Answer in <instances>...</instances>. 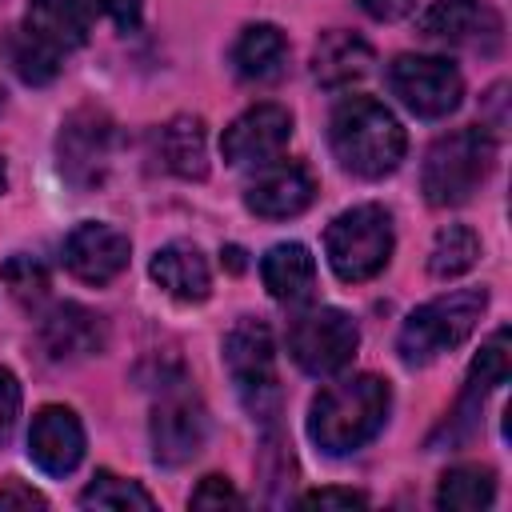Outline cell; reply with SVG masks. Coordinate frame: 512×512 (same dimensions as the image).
<instances>
[{"label": "cell", "instance_id": "cell-18", "mask_svg": "<svg viewBox=\"0 0 512 512\" xmlns=\"http://www.w3.org/2000/svg\"><path fill=\"white\" fill-rule=\"evenodd\" d=\"M148 272H152V280H156L168 296H176V300H184V304H196V300H204V296L212 292L208 260L200 256L196 244H184V240H172V244L156 248Z\"/></svg>", "mask_w": 512, "mask_h": 512}, {"label": "cell", "instance_id": "cell-3", "mask_svg": "<svg viewBox=\"0 0 512 512\" xmlns=\"http://www.w3.org/2000/svg\"><path fill=\"white\" fill-rule=\"evenodd\" d=\"M492 168H496V136L480 124L456 128L440 136L424 156V172H420L424 200L432 208H456L472 200V192L492 176Z\"/></svg>", "mask_w": 512, "mask_h": 512}, {"label": "cell", "instance_id": "cell-31", "mask_svg": "<svg viewBox=\"0 0 512 512\" xmlns=\"http://www.w3.org/2000/svg\"><path fill=\"white\" fill-rule=\"evenodd\" d=\"M16 420H20V380L8 368H0V444L12 436Z\"/></svg>", "mask_w": 512, "mask_h": 512}, {"label": "cell", "instance_id": "cell-16", "mask_svg": "<svg viewBox=\"0 0 512 512\" xmlns=\"http://www.w3.org/2000/svg\"><path fill=\"white\" fill-rule=\"evenodd\" d=\"M28 456L48 476H68L84 456V428L72 408L44 404L28 428Z\"/></svg>", "mask_w": 512, "mask_h": 512}, {"label": "cell", "instance_id": "cell-11", "mask_svg": "<svg viewBox=\"0 0 512 512\" xmlns=\"http://www.w3.org/2000/svg\"><path fill=\"white\" fill-rule=\"evenodd\" d=\"M420 36L452 44V48L496 52L500 40H504V20L484 0H436L420 16Z\"/></svg>", "mask_w": 512, "mask_h": 512}, {"label": "cell", "instance_id": "cell-12", "mask_svg": "<svg viewBox=\"0 0 512 512\" xmlns=\"http://www.w3.org/2000/svg\"><path fill=\"white\" fill-rule=\"evenodd\" d=\"M292 140V116L280 104H256L248 112H240L224 136H220V152L228 164L244 168V164H272Z\"/></svg>", "mask_w": 512, "mask_h": 512}, {"label": "cell", "instance_id": "cell-35", "mask_svg": "<svg viewBox=\"0 0 512 512\" xmlns=\"http://www.w3.org/2000/svg\"><path fill=\"white\" fill-rule=\"evenodd\" d=\"M224 260H228V268H232V272H240V268H244V252H240V248H224Z\"/></svg>", "mask_w": 512, "mask_h": 512}, {"label": "cell", "instance_id": "cell-23", "mask_svg": "<svg viewBox=\"0 0 512 512\" xmlns=\"http://www.w3.org/2000/svg\"><path fill=\"white\" fill-rule=\"evenodd\" d=\"M160 160L168 172L184 180H204L208 176V144H204V120L200 116H172L160 136H156Z\"/></svg>", "mask_w": 512, "mask_h": 512}, {"label": "cell", "instance_id": "cell-33", "mask_svg": "<svg viewBox=\"0 0 512 512\" xmlns=\"http://www.w3.org/2000/svg\"><path fill=\"white\" fill-rule=\"evenodd\" d=\"M300 504H308V508H364L368 496L352 492V488H316V492L300 496Z\"/></svg>", "mask_w": 512, "mask_h": 512}, {"label": "cell", "instance_id": "cell-6", "mask_svg": "<svg viewBox=\"0 0 512 512\" xmlns=\"http://www.w3.org/2000/svg\"><path fill=\"white\" fill-rule=\"evenodd\" d=\"M224 364L236 380V392L252 420L272 424L280 416V384H276V344L264 320H236L224 336Z\"/></svg>", "mask_w": 512, "mask_h": 512}, {"label": "cell", "instance_id": "cell-15", "mask_svg": "<svg viewBox=\"0 0 512 512\" xmlns=\"http://www.w3.org/2000/svg\"><path fill=\"white\" fill-rule=\"evenodd\" d=\"M312 200H316V176L296 160L260 164V176L244 188V204L264 220L300 216Z\"/></svg>", "mask_w": 512, "mask_h": 512}, {"label": "cell", "instance_id": "cell-19", "mask_svg": "<svg viewBox=\"0 0 512 512\" xmlns=\"http://www.w3.org/2000/svg\"><path fill=\"white\" fill-rule=\"evenodd\" d=\"M260 276H264L268 296L280 304H308L316 292V260L296 240L268 248V256L260 260Z\"/></svg>", "mask_w": 512, "mask_h": 512}, {"label": "cell", "instance_id": "cell-7", "mask_svg": "<svg viewBox=\"0 0 512 512\" xmlns=\"http://www.w3.org/2000/svg\"><path fill=\"white\" fill-rule=\"evenodd\" d=\"M116 156V124L104 108H76L56 136V160L72 188L92 192L108 180Z\"/></svg>", "mask_w": 512, "mask_h": 512}, {"label": "cell", "instance_id": "cell-8", "mask_svg": "<svg viewBox=\"0 0 512 512\" xmlns=\"http://www.w3.org/2000/svg\"><path fill=\"white\" fill-rule=\"evenodd\" d=\"M152 456L156 464L164 468H180L188 464L192 456H200L204 440H208V412L200 404V396L176 380V384H164L156 408H152Z\"/></svg>", "mask_w": 512, "mask_h": 512}, {"label": "cell", "instance_id": "cell-28", "mask_svg": "<svg viewBox=\"0 0 512 512\" xmlns=\"http://www.w3.org/2000/svg\"><path fill=\"white\" fill-rule=\"evenodd\" d=\"M4 284L20 304H40L48 296V268L36 256L16 252L4 260Z\"/></svg>", "mask_w": 512, "mask_h": 512}, {"label": "cell", "instance_id": "cell-5", "mask_svg": "<svg viewBox=\"0 0 512 512\" xmlns=\"http://www.w3.org/2000/svg\"><path fill=\"white\" fill-rule=\"evenodd\" d=\"M392 216L380 204H356L340 212L324 232V252L344 284L372 280L392 260Z\"/></svg>", "mask_w": 512, "mask_h": 512}, {"label": "cell", "instance_id": "cell-27", "mask_svg": "<svg viewBox=\"0 0 512 512\" xmlns=\"http://www.w3.org/2000/svg\"><path fill=\"white\" fill-rule=\"evenodd\" d=\"M80 504L84 508H116V512H128V508H156V500L136 484V480H124L108 468H100L92 476V484L80 492Z\"/></svg>", "mask_w": 512, "mask_h": 512}, {"label": "cell", "instance_id": "cell-10", "mask_svg": "<svg viewBox=\"0 0 512 512\" xmlns=\"http://www.w3.org/2000/svg\"><path fill=\"white\" fill-rule=\"evenodd\" d=\"M388 84L400 96V104L424 120H440L448 112L460 108L464 96V80L456 72V64H448L444 56H396L388 68Z\"/></svg>", "mask_w": 512, "mask_h": 512}, {"label": "cell", "instance_id": "cell-9", "mask_svg": "<svg viewBox=\"0 0 512 512\" xmlns=\"http://www.w3.org/2000/svg\"><path fill=\"white\" fill-rule=\"evenodd\" d=\"M360 344V328L340 308H312L288 328V352L308 376L340 372Z\"/></svg>", "mask_w": 512, "mask_h": 512}, {"label": "cell", "instance_id": "cell-36", "mask_svg": "<svg viewBox=\"0 0 512 512\" xmlns=\"http://www.w3.org/2000/svg\"><path fill=\"white\" fill-rule=\"evenodd\" d=\"M4 184H8V168H4V156H0V192H4Z\"/></svg>", "mask_w": 512, "mask_h": 512}, {"label": "cell", "instance_id": "cell-13", "mask_svg": "<svg viewBox=\"0 0 512 512\" xmlns=\"http://www.w3.org/2000/svg\"><path fill=\"white\" fill-rule=\"evenodd\" d=\"M128 236L116 232L112 224H100V220H84L68 232L64 240V264L76 280L84 284H108L116 280L124 268H128Z\"/></svg>", "mask_w": 512, "mask_h": 512}, {"label": "cell", "instance_id": "cell-24", "mask_svg": "<svg viewBox=\"0 0 512 512\" xmlns=\"http://www.w3.org/2000/svg\"><path fill=\"white\" fill-rule=\"evenodd\" d=\"M496 500V472L484 464H456L440 476L436 504L452 512H476Z\"/></svg>", "mask_w": 512, "mask_h": 512}, {"label": "cell", "instance_id": "cell-1", "mask_svg": "<svg viewBox=\"0 0 512 512\" xmlns=\"http://www.w3.org/2000/svg\"><path fill=\"white\" fill-rule=\"evenodd\" d=\"M392 408V388L388 380L360 372L348 380L328 384L312 408H308V436L320 452L328 456H348L356 448H364L388 420Z\"/></svg>", "mask_w": 512, "mask_h": 512}, {"label": "cell", "instance_id": "cell-20", "mask_svg": "<svg viewBox=\"0 0 512 512\" xmlns=\"http://www.w3.org/2000/svg\"><path fill=\"white\" fill-rule=\"evenodd\" d=\"M88 12L80 0H28V12H24V28L48 44L56 56H68L76 52L84 40H88Z\"/></svg>", "mask_w": 512, "mask_h": 512}, {"label": "cell", "instance_id": "cell-25", "mask_svg": "<svg viewBox=\"0 0 512 512\" xmlns=\"http://www.w3.org/2000/svg\"><path fill=\"white\" fill-rule=\"evenodd\" d=\"M4 60L12 64V72L24 80V84H52L60 76V60L48 44H40L24 24L20 28H8L4 36Z\"/></svg>", "mask_w": 512, "mask_h": 512}, {"label": "cell", "instance_id": "cell-22", "mask_svg": "<svg viewBox=\"0 0 512 512\" xmlns=\"http://www.w3.org/2000/svg\"><path fill=\"white\" fill-rule=\"evenodd\" d=\"M372 68V48L368 40H360L356 32H344V28H332L316 40L312 48V76L324 84V88H344L352 80H360L364 72Z\"/></svg>", "mask_w": 512, "mask_h": 512}, {"label": "cell", "instance_id": "cell-17", "mask_svg": "<svg viewBox=\"0 0 512 512\" xmlns=\"http://www.w3.org/2000/svg\"><path fill=\"white\" fill-rule=\"evenodd\" d=\"M40 344L52 360H84L104 352L108 344V324L100 312L84 308V304H56L44 324H40Z\"/></svg>", "mask_w": 512, "mask_h": 512}, {"label": "cell", "instance_id": "cell-32", "mask_svg": "<svg viewBox=\"0 0 512 512\" xmlns=\"http://www.w3.org/2000/svg\"><path fill=\"white\" fill-rule=\"evenodd\" d=\"M8 508H48V500H44V492H36L32 484L8 476V480L0 484V512H8Z\"/></svg>", "mask_w": 512, "mask_h": 512}, {"label": "cell", "instance_id": "cell-14", "mask_svg": "<svg viewBox=\"0 0 512 512\" xmlns=\"http://www.w3.org/2000/svg\"><path fill=\"white\" fill-rule=\"evenodd\" d=\"M504 380H508V328H496V332L484 340L480 356L472 360L468 380H464V396H460V404L452 408V416L440 424L436 436H448V444H460L464 436H472L484 396H488L492 388H500ZM436 436H432V440H436Z\"/></svg>", "mask_w": 512, "mask_h": 512}, {"label": "cell", "instance_id": "cell-34", "mask_svg": "<svg viewBox=\"0 0 512 512\" xmlns=\"http://www.w3.org/2000/svg\"><path fill=\"white\" fill-rule=\"evenodd\" d=\"M360 8L372 16V20H400L416 8V0H360Z\"/></svg>", "mask_w": 512, "mask_h": 512}, {"label": "cell", "instance_id": "cell-21", "mask_svg": "<svg viewBox=\"0 0 512 512\" xmlns=\"http://www.w3.org/2000/svg\"><path fill=\"white\" fill-rule=\"evenodd\" d=\"M232 68L248 84H272L288 68V40L276 24H248L232 44Z\"/></svg>", "mask_w": 512, "mask_h": 512}, {"label": "cell", "instance_id": "cell-29", "mask_svg": "<svg viewBox=\"0 0 512 512\" xmlns=\"http://www.w3.org/2000/svg\"><path fill=\"white\" fill-rule=\"evenodd\" d=\"M192 508H244V496L228 484V476H204L192 496H188Z\"/></svg>", "mask_w": 512, "mask_h": 512}, {"label": "cell", "instance_id": "cell-4", "mask_svg": "<svg viewBox=\"0 0 512 512\" xmlns=\"http://www.w3.org/2000/svg\"><path fill=\"white\" fill-rule=\"evenodd\" d=\"M484 308H488L484 288H456V292H444V296L420 304L400 328V340H396L400 360L428 364V360L460 348L472 336V328L480 324Z\"/></svg>", "mask_w": 512, "mask_h": 512}, {"label": "cell", "instance_id": "cell-26", "mask_svg": "<svg viewBox=\"0 0 512 512\" xmlns=\"http://www.w3.org/2000/svg\"><path fill=\"white\" fill-rule=\"evenodd\" d=\"M476 260H480V236H476L468 224H448V228H440L436 240H432L428 272H432L436 280H452V276H464Z\"/></svg>", "mask_w": 512, "mask_h": 512}, {"label": "cell", "instance_id": "cell-2", "mask_svg": "<svg viewBox=\"0 0 512 512\" xmlns=\"http://www.w3.org/2000/svg\"><path fill=\"white\" fill-rule=\"evenodd\" d=\"M328 140H332V156L340 160V168L364 180H380L396 172L408 148L400 120L372 96L340 100L328 124Z\"/></svg>", "mask_w": 512, "mask_h": 512}, {"label": "cell", "instance_id": "cell-30", "mask_svg": "<svg viewBox=\"0 0 512 512\" xmlns=\"http://www.w3.org/2000/svg\"><path fill=\"white\" fill-rule=\"evenodd\" d=\"M80 4H84L88 20L108 16L120 32H136L140 28V16H144V4L140 0H80Z\"/></svg>", "mask_w": 512, "mask_h": 512}]
</instances>
